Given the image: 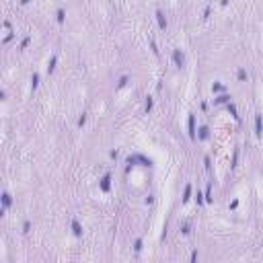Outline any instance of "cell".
I'll return each instance as SVG.
<instances>
[{"instance_id": "44dd1931", "label": "cell", "mask_w": 263, "mask_h": 263, "mask_svg": "<svg viewBox=\"0 0 263 263\" xmlns=\"http://www.w3.org/2000/svg\"><path fill=\"white\" fill-rule=\"evenodd\" d=\"M126 82H128V76H121V78H119V86H126Z\"/></svg>"}, {"instance_id": "ba28073f", "label": "cell", "mask_w": 263, "mask_h": 263, "mask_svg": "<svg viewBox=\"0 0 263 263\" xmlns=\"http://www.w3.org/2000/svg\"><path fill=\"white\" fill-rule=\"evenodd\" d=\"M199 138H202V140H208V138H210V132H208V128H206V126H202V128H199Z\"/></svg>"}, {"instance_id": "2e32d148", "label": "cell", "mask_w": 263, "mask_h": 263, "mask_svg": "<svg viewBox=\"0 0 263 263\" xmlns=\"http://www.w3.org/2000/svg\"><path fill=\"white\" fill-rule=\"evenodd\" d=\"M152 109V97H146V111Z\"/></svg>"}, {"instance_id": "603a6c76", "label": "cell", "mask_w": 263, "mask_h": 263, "mask_svg": "<svg viewBox=\"0 0 263 263\" xmlns=\"http://www.w3.org/2000/svg\"><path fill=\"white\" fill-rule=\"evenodd\" d=\"M84 121H86V115H84V113H82V115H80V117H78V126H82V124H84Z\"/></svg>"}, {"instance_id": "6da1fadb", "label": "cell", "mask_w": 263, "mask_h": 263, "mask_svg": "<svg viewBox=\"0 0 263 263\" xmlns=\"http://www.w3.org/2000/svg\"><path fill=\"white\" fill-rule=\"evenodd\" d=\"M173 60H175L177 66H183V64H185V56H183V52H181V50H175V52H173Z\"/></svg>"}, {"instance_id": "ffe728a7", "label": "cell", "mask_w": 263, "mask_h": 263, "mask_svg": "<svg viewBox=\"0 0 263 263\" xmlns=\"http://www.w3.org/2000/svg\"><path fill=\"white\" fill-rule=\"evenodd\" d=\"M195 259H197V251H193V253H191V259H189V263H195Z\"/></svg>"}, {"instance_id": "d6986e66", "label": "cell", "mask_w": 263, "mask_h": 263, "mask_svg": "<svg viewBox=\"0 0 263 263\" xmlns=\"http://www.w3.org/2000/svg\"><path fill=\"white\" fill-rule=\"evenodd\" d=\"M58 21H60V23L64 21V10H62V8H58Z\"/></svg>"}, {"instance_id": "ac0fdd59", "label": "cell", "mask_w": 263, "mask_h": 263, "mask_svg": "<svg viewBox=\"0 0 263 263\" xmlns=\"http://www.w3.org/2000/svg\"><path fill=\"white\" fill-rule=\"evenodd\" d=\"M181 232H183V234H189V222H185V224H183V228H181Z\"/></svg>"}, {"instance_id": "9a60e30c", "label": "cell", "mask_w": 263, "mask_h": 263, "mask_svg": "<svg viewBox=\"0 0 263 263\" xmlns=\"http://www.w3.org/2000/svg\"><path fill=\"white\" fill-rule=\"evenodd\" d=\"M134 251H142V238H138L136 245H134Z\"/></svg>"}, {"instance_id": "7402d4cb", "label": "cell", "mask_w": 263, "mask_h": 263, "mask_svg": "<svg viewBox=\"0 0 263 263\" xmlns=\"http://www.w3.org/2000/svg\"><path fill=\"white\" fill-rule=\"evenodd\" d=\"M212 88H214V92H220V90H222V88H224V86H222V84H214V86H212Z\"/></svg>"}, {"instance_id": "9c48e42d", "label": "cell", "mask_w": 263, "mask_h": 263, "mask_svg": "<svg viewBox=\"0 0 263 263\" xmlns=\"http://www.w3.org/2000/svg\"><path fill=\"white\" fill-rule=\"evenodd\" d=\"M56 62H58V56H52V60H50V66H47V72H54V68H56Z\"/></svg>"}, {"instance_id": "7a4b0ae2", "label": "cell", "mask_w": 263, "mask_h": 263, "mask_svg": "<svg viewBox=\"0 0 263 263\" xmlns=\"http://www.w3.org/2000/svg\"><path fill=\"white\" fill-rule=\"evenodd\" d=\"M255 134H257V136L263 134V117H261V115L255 117Z\"/></svg>"}, {"instance_id": "8992f818", "label": "cell", "mask_w": 263, "mask_h": 263, "mask_svg": "<svg viewBox=\"0 0 263 263\" xmlns=\"http://www.w3.org/2000/svg\"><path fill=\"white\" fill-rule=\"evenodd\" d=\"M72 230H74L76 236H82V226L78 224V220H72Z\"/></svg>"}, {"instance_id": "e0dca14e", "label": "cell", "mask_w": 263, "mask_h": 263, "mask_svg": "<svg viewBox=\"0 0 263 263\" xmlns=\"http://www.w3.org/2000/svg\"><path fill=\"white\" fill-rule=\"evenodd\" d=\"M247 78V72L245 70H238V80H245Z\"/></svg>"}, {"instance_id": "5bb4252c", "label": "cell", "mask_w": 263, "mask_h": 263, "mask_svg": "<svg viewBox=\"0 0 263 263\" xmlns=\"http://www.w3.org/2000/svg\"><path fill=\"white\" fill-rule=\"evenodd\" d=\"M228 111H230V115H232L234 119H238V115H236V107H234L232 103H228Z\"/></svg>"}, {"instance_id": "7c38bea8", "label": "cell", "mask_w": 263, "mask_h": 263, "mask_svg": "<svg viewBox=\"0 0 263 263\" xmlns=\"http://www.w3.org/2000/svg\"><path fill=\"white\" fill-rule=\"evenodd\" d=\"M216 103H230V97L228 95H220V97L216 99Z\"/></svg>"}, {"instance_id": "d4e9b609", "label": "cell", "mask_w": 263, "mask_h": 263, "mask_svg": "<svg viewBox=\"0 0 263 263\" xmlns=\"http://www.w3.org/2000/svg\"><path fill=\"white\" fill-rule=\"evenodd\" d=\"M204 202H206V199H204V197H202V193H199V191H197V204H199V206H202V204H204Z\"/></svg>"}, {"instance_id": "8fae6325", "label": "cell", "mask_w": 263, "mask_h": 263, "mask_svg": "<svg viewBox=\"0 0 263 263\" xmlns=\"http://www.w3.org/2000/svg\"><path fill=\"white\" fill-rule=\"evenodd\" d=\"M37 84H39V74H33V78H31V88L35 90V88H37Z\"/></svg>"}, {"instance_id": "30bf717a", "label": "cell", "mask_w": 263, "mask_h": 263, "mask_svg": "<svg viewBox=\"0 0 263 263\" xmlns=\"http://www.w3.org/2000/svg\"><path fill=\"white\" fill-rule=\"evenodd\" d=\"M189 195H191V185H185V191H183V202H189Z\"/></svg>"}, {"instance_id": "cb8c5ba5", "label": "cell", "mask_w": 263, "mask_h": 263, "mask_svg": "<svg viewBox=\"0 0 263 263\" xmlns=\"http://www.w3.org/2000/svg\"><path fill=\"white\" fill-rule=\"evenodd\" d=\"M29 228H31V222H29V220H27V222H25V224H23V232H27V230H29Z\"/></svg>"}, {"instance_id": "5b68a950", "label": "cell", "mask_w": 263, "mask_h": 263, "mask_svg": "<svg viewBox=\"0 0 263 263\" xmlns=\"http://www.w3.org/2000/svg\"><path fill=\"white\" fill-rule=\"evenodd\" d=\"M10 204H12V197H10V193H6V191H4V193H2V206H4V210H6Z\"/></svg>"}, {"instance_id": "52a82bcc", "label": "cell", "mask_w": 263, "mask_h": 263, "mask_svg": "<svg viewBox=\"0 0 263 263\" xmlns=\"http://www.w3.org/2000/svg\"><path fill=\"white\" fill-rule=\"evenodd\" d=\"M156 19H158V25H160V29H164V27H166V19H164V14H162L160 10H156Z\"/></svg>"}, {"instance_id": "4fadbf2b", "label": "cell", "mask_w": 263, "mask_h": 263, "mask_svg": "<svg viewBox=\"0 0 263 263\" xmlns=\"http://www.w3.org/2000/svg\"><path fill=\"white\" fill-rule=\"evenodd\" d=\"M204 199H206V202H212V185H208V189H206V195H204Z\"/></svg>"}, {"instance_id": "3957f363", "label": "cell", "mask_w": 263, "mask_h": 263, "mask_svg": "<svg viewBox=\"0 0 263 263\" xmlns=\"http://www.w3.org/2000/svg\"><path fill=\"white\" fill-rule=\"evenodd\" d=\"M189 136L195 138V117H193V113H189Z\"/></svg>"}, {"instance_id": "277c9868", "label": "cell", "mask_w": 263, "mask_h": 263, "mask_svg": "<svg viewBox=\"0 0 263 263\" xmlns=\"http://www.w3.org/2000/svg\"><path fill=\"white\" fill-rule=\"evenodd\" d=\"M109 181H111V175L107 173V175L101 179V189H103V191H109Z\"/></svg>"}]
</instances>
